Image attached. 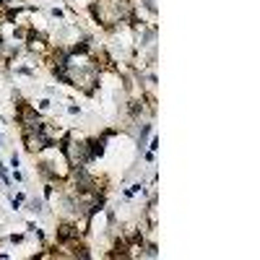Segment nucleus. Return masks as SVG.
<instances>
[{"instance_id":"f257e3e1","label":"nucleus","mask_w":260,"mask_h":260,"mask_svg":"<svg viewBox=\"0 0 260 260\" xmlns=\"http://www.w3.org/2000/svg\"><path fill=\"white\" fill-rule=\"evenodd\" d=\"M29 211H31V213H39L42 211V200H37V198L29 200Z\"/></svg>"}]
</instances>
